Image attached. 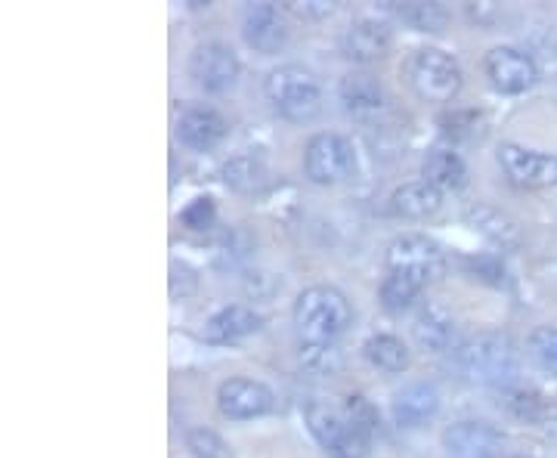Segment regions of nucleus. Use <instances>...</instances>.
I'll use <instances>...</instances> for the list:
<instances>
[{"label":"nucleus","mask_w":557,"mask_h":458,"mask_svg":"<svg viewBox=\"0 0 557 458\" xmlns=\"http://www.w3.org/2000/svg\"><path fill=\"white\" fill-rule=\"evenodd\" d=\"M353 319L347 298L332 285H313L301 291L294 304V322L304 341H335Z\"/></svg>","instance_id":"f03ea898"},{"label":"nucleus","mask_w":557,"mask_h":458,"mask_svg":"<svg viewBox=\"0 0 557 458\" xmlns=\"http://www.w3.org/2000/svg\"><path fill=\"white\" fill-rule=\"evenodd\" d=\"M545 431H548V437H554L557 440V412L551 415V421L545 424Z\"/></svg>","instance_id":"c9c22d12"},{"label":"nucleus","mask_w":557,"mask_h":458,"mask_svg":"<svg viewBox=\"0 0 557 458\" xmlns=\"http://www.w3.org/2000/svg\"><path fill=\"white\" fill-rule=\"evenodd\" d=\"M409 84L428 103H452L462 90V65L437 47H424L409 59Z\"/></svg>","instance_id":"7ed1b4c3"},{"label":"nucleus","mask_w":557,"mask_h":458,"mask_svg":"<svg viewBox=\"0 0 557 458\" xmlns=\"http://www.w3.org/2000/svg\"><path fill=\"white\" fill-rule=\"evenodd\" d=\"M217 406L226 418L233 421H248L257 415H267L273 406V394L251 378H229L217 390Z\"/></svg>","instance_id":"9b49d317"},{"label":"nucleus","mask_w":557,"mask_h":458,"mask_svg":"<svg viewBox=\"0 0 557 458\" xmlns=\"http://www.w3.org/2000/svg\"><path fill=\"white\" fill-rule=\"evenodd\" d=\"M344 418L350 421V428L356 434H363L366 440H372L381 431V412L366 400V397H347L344 403Z\"/></svg>","instance_id":"bb28decb"},{"label":"nucleus","mask_w":557,"mask_h":458,"mask_svg":"<svg viewBox=\"0 0 557 458\" xmlns=\"http://www.w3.org/2000/svg\"><path fill=\"white\" fill-rule=\"evenodd\" d=\"M530 350H533V356L539 359V363L557 378V329H551V325L536 329L530 335Z\"/></svg>","instance_id":"2f4dec72"},{"label":"nucleus","mask_w":557,"mask_h":458,"mask_svg":"<svg viewBox=\"0 0 557 458\" xmlns=\"http://www.w3.org/2000/svg\"><path fill=\"white\" fill-rule=\"evenodd\" d=\"M177 134L189 149H199L208 152L214 149L223 134H226V121L217 109L211 106H186L180 121H177Z\"/></svg>","instance_id":"2eb2a0df"},{"label":"nucleus","mask_w":557,"mask_h":458,"mask_svg":"<svg viewBox=\"0 0 557 458\" xmlns=\"http://www.w3.org/2000/svg\"><path fill=\"white\" fill-rule=\"evenodd\" d=\"M301 363L310 372L332 375V372L341 369V350L335 347V341H304L301 344Z\"/></svg>","instance_id":"cd10ccee"},{"label":"nucleus","mask_w":557,"mask_h":458,"mask_svg":"<svg viewBox=\"0 0 557 458\" xmlns=\"http://www.w3.org/2000/svg\"><path fill=\"white\" fill-rule=\"evenodd\" d=\"M214 217H217V208L211 199H192L180 214L186 229H208V226H214Z\"/></svg>","instance_id":"72a5a7b5"},{"label":"nucleus","mask_w":557,"mask_h":458,"mask_svg":"<svg viewBox=\"0 0 557 458\" xmlns=\"http://www.w3.org/2000/svg\"><path fill=\"white\" fill-rule=\"evenodd\" d=\"M393 13L418 31H437L446 22V10L440 4H397Z\"/></svg>","instance_id":"c85d7f7f"},{"label":"nucleus","mask_w":557,"mask_h":458,"mask_svg":"<svg viewBox=\"0 0 557 458\" xmlns=\"http://www.w3.org/2000/svg\"><path fill=\"white\" fill-rule=\"evenodd\" d=\"M499 161L505 174L517 183V186H554L557 183V155H545V152H533L514 143H505L499 149Z\"/></svg>","instance_id":"9d476101"},{"label":"nucleus","mask_w":557,"mask_h":458,"mask_svg":"<svg viewBox=\"0 0 557 458\" xmlns=\"http://www.w3.org/2000/svg\"><path fill=\"white\" fill-rule=\"evenodd\" d=\"M332 4H288V13L294 16H304V19H319V16H332Z\"/></svg>","instance_id":"f704fd0d"},{"label":"nucleus","mask_w":557,"mask_h":458,"mask_svg":"<svg viewBox=\"0 0 557 458\" xmlns=\"http://www.w3.org/2000/svg\"><path fill=\"white\" fill-rule=\"evenodd\" d=\"M267 100L288 121H310L322 106V93L307 69H301V65H282V69L270 72L267 78Z\"/></svg>","instance_id":"20e7f679"},{"label":"nucleus","mask_w":557,"mask_h":458,"mask_svg":"<svg viewBox=\"0 0 557 458\" xmlns=\"http://www.w3.org/2000/svg\"><path fill=\"white\" fill-rule=\"evenodd\" d=\"M443 134L452 140H471L483 134V115L480 112H452L440 118Z\"/></svg>","instance_id":"c756f323"},{"label":"nucleus","mask_w":557,"mask_h":458,"mask_svg":"<svg viewBox=\"0 0 557 458\" xmlns=\"http://www.w3.org/2000/svg\"><path fill=\"white\" fill-rule=\"evenodd\" d=\"M440 409V394L431 384H409L393 400V418L403 428H418V424L431 421Z\"/></svg>","instance_id":"a211bd4d"},{"label":"nucleus","mask_w":557,"mask_h":458,"mask_svg":"<svg viewBox=\"0 0 557 458\" xmlns=\"http://www.w3.org/2000/svg\"><path fill=\"white\" fill-rule=\"evenodd\" d=\"M304 168H307V177L313 183L335 186V183L353 177V171H356L353 146L338 134H316L307 146Z\"/></svg>","instance_id":"39448f33"},{"label":"nucleus","mask_w":557,"mask_h":458,"mask_svg":"<svg viewBox=\"0 0 557 458\" xmlns=\"http://www.w3.org/2000/svg\"><path fill=\"white\" fill-rule=\"evenodd\" d=\"M412 335L424 353H446L455 344V322L440 304H424L415 316Z\"/></svg>","instance_id":"f3484780"},{"label":"nucleus","mask_w":557,"mask_h":458,"mask_svg":"<svg viewBox=\"0 0 557 458\" xmlns=\"http://www.w3.org/2000/svg\"><path fill=\"white\" fill-rule=\"evenodd\" d=\"M307 424L319 446L332 458H366L369 455V440L350 428V421L338 415L329 406H310L307 409Z\"/></svg>","instance_id":"0eeeda50"},{"label":"nucleus","mask_w":557,"mask_h":458,"mask_svg":"<svg viewBox=\"0 0 557 458\" xmlns=\"http://www.w3.org/2000/svg\"><path fill=\"white\" fill-rule=\"evenodd\" d=\"M440 208V189H434L431 183H403L397 192L390 195V211L400 214V217H412V220H421V217H431L434 211Z\"/></svg>","instance_id":"4be33fe9"},{"label":"nucleus","mask_w":557,"mask_h":458,"mask_svg":"<svg viewBox=\"0 0 557 458\" xmlns=\"http://www.w3.org/2000/svg\"><path fill=\"white\" fill-rule=\"evenodd\" d=\"M424 279H418V276H409V273H390L387 279H384V285H381V304L390 310V313H400V310H406L418 294L424 291Z\"/></svg>","instance_id":"a878e982"},{"label":"nucleus","mask_w":557,"mask_h":458,"mask_svg":"<svg viewBox=\"0 0 557 458\" xmlns=\"http://www.w3.org/2000/svg\"><path fill=\"white\" fill-rule=\"evenodd\" d=\"M338 96H341L347 115H353L356 121H375L387 109V93H384L381 81L366 72L347 75L338 84Z\"/></svg>","instance_id":"4468645a"},{"label":"nucleus","mask_w":557,"mask_h":458,"mask_svg":"<svg viewBox=\"0 0 557 458\" xmlns=\"http://www.w3.org/2000/svg\"><path fill=\"white\" fill-rule=\"evenodd\" d=\"M366 359L372 366L384 369V372H403L409 369V350L400 338H393V335H375L366 341L363 347Z\"/></svg>","instance_id":"b1692460"},{"label":"nucleus","mask_w":557,"mask_h":458,"mask_svg":"<svg viewBox=\"0 0 557 458\" xmlns=\"http://www.w3.org/2000/svg\"><path fill=\"white\" fill-rule=\"evenodd\" d=\"M468 220L480 229V233L499 245V248H517L520 245V226L514 217H508L505 211L493 208V205H471L468 208Z\"/></svg>","instance_id":"412c9836"},{"label":"nucleus","mask_w":557,"mask_h":458,"mask_svg":"<svg viewBox=\"0 0 557 458\" xmlns=\"http://www.w3.org/2000/svg\"><path fill=\"white\" fill-rule=\"evenodd\" d=\"M223 180L236 192H254V189H260L267 183V168L257 155H236L223 168Z\"/></svg>","instance_id":"393cba45"},{"label":"nucleus","mask_w":557,"mask_h":458,"mask_svg":"<svg viewBox=\"0 0 557 458\" xmlns=\"http://www.w3.org/2000/svg\"><path fill=\"white\" fill-rule=\"evenodd\" d=\"M260 329V316L251 307L233 304V307H223L217 310L208 325H205V338L214 344H229V341H239L251 332Z\"/></svg>","instance_id":"6ab92c4d"},{"label":"nucleus","mask_w":557,"mask_h":458,"mask_svg":"<svg viewBox=\"0 0 557 458\" xmlns=\"http://www.w3.org/2000/svg\"><path fill=\"white\" fill-rule=\"evenodd\" d=\"M424 183H431L440 192H455L462 189L468 180V168L458 152L452 149H434L428 158H424Z\"/></svg>","instance_id":"aec40b11"},{"label":"nucleus","mask_w":557,"mask_h":458,"mask_svg":"<svg viewBox=\"0 0 557 458\" xmlns=\"http://www.w3.org/2000/svg\"><path fill=\"white\" fill-rule=\"evenodd\" d=\"M387 270L390 273H409L424 282H434L446 270L443 248L428 236H400L387 248Z\"/></svg>","instance_id":"423d86ee"},{"label":"nucleus","mask_w":557,"mask_h":458,"mask_svg":"<svg viewBox=\"0 0 557 458\" xmlns=\"http://www.w3.org/2000/svg\"><path fill=\"white\" fill-rule=\"evenodd\" d=\"M242 31L257 53H279L288 44V22L276 4H251L245 10Z\"/></svg>","instance_id":"ddd939ff"},{"label":"nucleus","mask_w":557,"mask_h":458,"mask_svg":"<svg viewBox=\"0 0 557 458\" xmlns=\"http://www.w3.org/2000/svg\"><path fill=\"white\" fill-rule=\"evenodd\" d=\"M443 443L452 458H499L505 437L486 421H458L443 434Z\"/></svg>","instance_id":"f8f14e48"},{"label":"nucleus","mask_w":557,"mask_h":458,"mask_svg":"<svg viewBox=\"0 0 557 458\" xmlns=\"http://www.w3.org/2000/svg\"><path fill=\"white\" fill-rule=\"evenodd\" d=\"M390 28L378 19H359L353 22L347 31H344V41H341V50L347 59L353 62H375L381 59L387 50H390Z\"/></svg>","instance_id":"dca6fc26"},{"label":"nucleus","mask_w":557,"mask_h":458,"mask_svg":"<svg viewBox=\"0 0 557 458\" xmlns=\"http://www.w3.org/2000/svg\"><path fill=\"white\" fill-rule=\"evenodd\" d=\"M486 78L499 93H527L539 81V69L530 53L517 47H496L486 53Z\"/></svg>","instance_id":"6e6552de"},{"label":"nucleus","mask_w":557,"mask_h":458,"mask_svg":"<svg viewBox=\"0 0 557 458\" xmlns=\"http://www.w3.org/2000/svg\"><path fill=\"white\" fill-rule=\"evenodd\" d=\"M458 369L468 381L511 387L520 369V353L505 332H477L458 347Z\"/></svg>","instance_id":"f257e3e1"},{"label":"nucleus","mask_w":557,"mask_h":458,"mask_svg":"<svg viewBox=\"0 0 557 458\" xmlns=\"http://www.w3.org/2000/svg\"><path fill=\"white\" fill-rule=\"evenodd\" d=\"M468 267H471V273H477V276H480L483 282H489V285H505V282H508V267H505V260L496 257V254L471 257Z\"/></svg>","instance_id":"473e14b6"},{"label":"nucleus","mask_w":557,"mask_h":458,"mask_svg":"<svg viewBox=\"0 0 557 458\" xmlns=\"http://www.w3.org/2000/svg\"><path fill=\"white\" fill-rule=\"evenodd\" d=\"M499 403L505 406L508 415H514L520 421H542V424H548L551 415H554L551 400L542 397L539 390H533V387H517V384L502 387Z\"/></svg>","instance_id":"5701e85b"},{"label":"nucleus","mask_w":557,"mask_h":458,"mask_svg":"<svg viewBox=\"0 0 557 458\" xmlns=\"http://www.w3.org/2000/svg\"><path fill=\"white\" fill-rule=\"evenodd\" d=\"M186 446L192 449L195 458H233V452H229L223 437H217L208 428H192L186 434Z\"/></svg>","instance_id":"7c9ffc66"},{"label":"nucleus","mask_w":557,"mask_h":458,"mask_svg":"<svg viewBox=\"0 0 557 458\" xmlns=\"http://www.w3.org/2000/svg\"><path fill=\"white\" fill-rule=\"evenodd\" d=\"M514 458H527V455H514Z\"/></svg>","instance_id":"e433bc0d"},{"label":"nucleus","mask_w":557,"mask_h":458,"mask_svg":"<svg viewBox=\"0 0 557 458\" xmlns=\"http://www.w3.org/2000/svg\"><path fill=\"white\" fill-rule=\"evenodd\" d=\"M189 75L199 87L211 93H223L239 78V59L226 44H202L189 56Z\"/></svg>","instance_id":"1a4fd4ad"}]
</instances>
